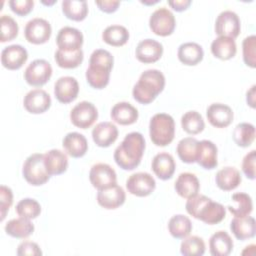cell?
Instances as JSON below:
<instances>
[{
	"mask_svg": "<svg viewBox=\"0 0 256 256\" xmlns=\"http://www.w3.org/2000/svg\"><path fill=\"white\" fill-rule=\"evenodd\" d=\"M15 210L20 217L34 219L40 215L41 206L35 199L24 198L17 203Z\"/></svg>",
	"mask_w": 256,
	"mask_h": 256,
	"instance_id": "cell-43",
	"label": "cell"
},
{
	"mask_svg": "<svg viewBox=\"0 0 256 256\" xmlns=\"http://www.w3.org/2000/svg\"><path fill=\"white\" fill-rule=\"evenodd\" d=\"M230 229L238 240L252 238L256 234V222L251 216L234 217L230 223Z\"/></svg>",
	"mask_w": 256,
	"mask_h": 256,
	"instance_id": "cell-26",
	"label": "cell"
},
{
	"mask_svg": "<svg viewBox=\"0 0 256 256\" xmlns=\"http://www.w3.org/2000/svg\"><path fill=\"white\" fill-rule=\"evenodd\" d=\"M163 54V46L154 39H144L136 47V58L142 63H154L158 61Z\"/></svg>",
	"mask_w": 256,
	"mask_h": 256,
	"instance_id": "cell-18",
	"label": "cell"
},
{
	"mask_svg": "<svg viewBox=\"0 0 256 256\" xmlns=\"http://www.w3.org/2000/svg\"><path fill=\"white\" fill-rule=\"evenodd\" d=\"M95 3L101 11L106 13L115 12L118 9V6L120 5V1L118 0H103V1H96Z\"/></svg>",
	"mask_w": 256,
	"mask_h": 256,
	"instance_id": "cell-50",
	"label": "cell"
},
{
	"mask_svg": "<svg viewBox=\"0 0 256 256\" xmlns=\"http://www.w3.org/2000/svg\"><path fill=\"white\" fill-rule=\"evenodd\" d=\"M185 207L191 216L208 225L217 224L226 216V208L205 195L196 194L188 198Z\"/></svg>",
	"mask_w": 256,
	"mask_h": 256,
	"instance_id": "cell-2",
	"label": "cell"
},
{
	"mask_svg": "<svg viewBox=\"0 0 256 256\" xmlns=\"http://www.w3.org/2000/svg\"><path fill=\"white\" fill-rule=\"evenodd\" d=\"M151 167L159 179L168 180L173 176L176 165L171 154L167 152H160L154 156Z\"/></svg>",
	"mask_w": 256,
	"mask_h": 256,
	"instance_id": "cell-23",
	"label": "cell"
},
{
	"mask_svg": "<svg viewBox=\"0 0 256 256\" xmlns=\"http://www.w3.org/2000/svg\"><path fill=\"white\" fill-rule=\"evenodd\" d=\"M209 248L213 256H227L233 250V241L226 231L220 230L210 237Z\"/></svg>",
	"mask_w": 256,
	"mask_h": 256,
	"instance_id": "cell-30",
	"label": "cell"
},
{
	"mask_svg": "<svg viewBox=\"0 0 256 256\" xmlns=\"http://www.w3.org/2000/svg\"><path fill=\"white\" fill-rule=\"evenodd\" d=\"M168 230L176 239H184L192 231L191 220L182 214L172 216L168 222Z\"/></svg>",
	"mask_w": 256,
	"mask_h": 256,
	"instance_id": "cell-35",
	"label": "cell"
},
{
	"mask_svg": "<svg viewBox=\"0 0 256 256\" xmlns=\"http://www.w3.org/2000/svg\"><path fill=\"white\" fill-rule=\"evenodd\" d=\"M241 174L235 167L227 166L220 169L215 176L216 185L223 191H231L241 183Z\"/></svg>",
	"mask_w": 256,
	"mask_h": 256,
	"instance_id": "cell-29",
	"label": "cell"
},
{
	"mask_svg": "<svg viewBox=\"0 0 256 256\" xmlns=\"http://www.w3.org/2000/svg\"><path fill=\"white\" fill-rule=\"evenodd\" d=\"M44 164L50 176L59 175L67 170L68 157L63 151L52 149L44 154Z\"/></svg>",
	"mask_w": 256,
	"mask_h": 256,
	"instance_id": "cell-27",
	"label": "cell"
},
{
	"mask_svg": "<svg viewBox=\"0 0 256 256\" xmlns=\"http://www.w3.org/2000/svg\"><path fill=\"white\" fill-rule=\"evenodd\" d=\"M52 33L50 23L43 18H33L27 22L24 28V35L28 42L32 44L46 43Z\"/></svg>",
	"mask_w": 256,
	"mask_h": 256,
	"instance_id": "cell-10",
	"label": "cell"
},
{
	"mask_svg": "<svg viewBox=\"0 0 256 256\" xmlns=\"http://www.w3.org/2000/svg\"><path fill=\"white\" fill-rule=\"evenodd\" d=\"M174 188L177 194L183 198H190L198 194L200 183L195 174L190 172H183L179 174L175 181Z\"/></svg>",
	"mask_w": 256,
	"mask_h": 256,
	"instance_id": "cell-25",
	"label": "cell"
},
{
	"mask_svg": "<svg viewBox=\"0 0 256 256\" xmlns=\"http://www.w3.org/2000/svg\"><path fill=\"white\" fill-rule=\"evenodd\" d=\"M9 6L11 10L19 16H25L29 14L34 6L33 0H10Z\"/></svg>",
	"mask_w": 256,
	"mask_h": 256,
	"instance_id": "cell-47",
	"label": "cell"
},
{
	"mask_svg": "<svg viewBox=\"0 0 256 256\" xmlns=\"http://www.w3.org/2000/svg\"><path fill=\"white\" fill-rule=\"evenodd\" d=\"M217 147L210 140H201L197 144L196 162L204 169H213L217 166Z\"/></svg>",
	"mask_w": 256,
	"mask_h": 256,
	"instance_id": "cell-21",
	"label": "cell"
},
{
	"mask_svg": "<svg viewBox=\"0 0 256 256\" xmlns=\"http://www.w3.org/2000/svg\"><path fill=\"white\" fill-rule=\"evenodd\" d=\"M232 204L228 205V210L235 217H245L250 215L253 210V203L251 197L244 193L238 192L232 195L231 197Z\"/></svg>",
	"mask_w": 256,
	"mask_h": 256,
	"instance_id": "cell-34",
	"label": "cell"
},
{
	"mask_svg": "<svg viewBox=\"0 0 256 256\" xmlns=\"http://www.w3.org/2000/svg\"><path fill=\"white\" fill-rule=\"evenodd\" d=\"M241 30L239 16L231 10L222 11L215 21V32L219 36L235 39Z\"/></svg>",
	"mask_w": 256,
	"mask_h": 256,
	"instance_id": "cell-12",
	"label": "cell"
},
{
	"mask_svg": "<svg viewBox=\"0 0 256 256\" xmlns=\"http://www.w3.org/2000/svg\"><path fill=\"white\" fill-rule=\"evenodd\" d=\"M156 187L153 176L147 172H137L130 175L126 181V188L132 195L145 197L150 195Z\"/></svg>",
	"mask_w": 256,
	"mask_h": 256,
	"instance_id": "cell-13",
	"label": "cell"
},
{
	"mask_svg": "<svg viewBox=\"0 0 256 256\" xmlns=\"http://www.w3.org/2000/svg\"><path fill=\"white\" fill-rule=\"evenodd\" d=\"M79 93V84L72 76H62L54 84L56 99L64 104L74 101Z\"/></svg>",
	"mask_w": 256,
	"mask_h": 256,
	"instance_id": "cell-15",
	"label": "cell"
},
{
	"mask_svg": "<svg viewBox=\"0 0 256 256\" xmlns=\"http://www.w3.org/2000/svg\"><path fill=\"white\" fill-rule=\"evenodd\" d=\"M13 203V193L12 190L5 186H0V210H1V221L4 220L7 211Z\"/></svg>",
	"mask_w": 256,
	"mask_h": 256,
	"instance_id": "cell-46",
	"label": "cell"
},
{
	"mask_svg": "<svg viewBox=\"0 0 256 256\" xmlns=\"http://www.w3.org/2000/svg\"><path fill=\"white\" fill-rule=\"evenodd\" d=\"M165 77L157 69H148L142 72L132 90L133 98L141 104H149L163 91Z\"/></svg>",
	"mask_w": 256,
	"mask_h": 256,
	"instance_id": "cell-4",
	"label": "cell"
},
{
	"mask_svg": "<svg viewBox=\"0 0 256 256\" xmlns=\"http://www.w3.org/2000/svg\"><path fill=\"white\" fill-rule=\"evenodd\" d=\"M5 232L11 237L24 239L34 232V225L30 219L23 217L14 218L6 223Z\"/></svg>",
	"mask_w": 256,
	"mask_h": 256,
	"instance_id": "cell-33",
	"label": "cell"
},
{
	"mask_svg": "<svg viewBox=\"0 0 256 256\" xmlns=\"http://www.w3.org/2000/svg\"><path fill=\"white\" fill-rule=\"evenodd\" d=\"M118 137V129L112 122H100L92 130L93 141L99 147H109Z\"/></svg>",
	"mask_w": 256,
	"mask_h": 256,
	"instance_id": "cell-22",
	"label": "cell"
},
{
	"mask_svg": "<svg viewBox=\"0 0 256 256\" xmlns=\"http://www.w3.org/2000/svg\"><path fill=\"white\" fill-rule=\"evenodd\" d=\"M111 118L120 125H131L138 119L137 109L128 102H118L111 109Z\"/></svg>",
	"mask_w": 256,
	"mask_h": 256,
	"instance_id": "cell-28",
	"label": "cell"
},
{
	"mask_svg": "<svg viewBox=\"0 0 256 256\" xmlns=\"http://www.w3.org/2000/svg\"><path fill=\"white\" fill-rule=\"evenodd\" d=\"M18 256H39L42 255V251L37 243L31 241H23L17 248Z\"/></svg>",
	"mask_w": 256,
	"mask_h": 256,
	"instance_id": "cell-49",
	"label": "cell"
},
{
	"mask_svg": "<svg viewBox=\"0 0 256 256\" xmlns=\"http://www.w3.org/2000/svg\"><path fill=\"white\" fill-rule=\"evenodd\" d=\"M168 4L176 11L181 12L186 10L190 4H191V0H170L168 1Z\"/></svg>",
	"mask_w": 256,
	"mask_h": 256,
	"instance_id": "cell-51",
	"label": "cell"
},
{
	"mask_svg": "<svg viewBox=\"0 0 256 256\" xmlns=\"http://www.w3.org/2000/svg\"><path fill=\"white\" fill-rule=\"evenodd\" d=\"M255 88L256 86L253 85L249 91H247V94H246V101L247 103L252 107L254 108L255 107Z\"/></svg>",
	"mask_w": 256,
	"mask_h": 256,
	"instance_id": "cell-52",
	"label": "cell"
},
{
	"mask_svg": "<svg viewBox=\"0 0 256 256\" xmlns=\"http://www.w3.org/2000/svg\"><path fill=\"white\" fill-rule=\"evenodd\" d=\"M83 51L79 49L77 51H63L58 49L55 52V61L61 68L72 69L78 67L83 61Z\"/></svg>",
	"mask_w": 256,
	"mask_h": 256,
	"instance_id": "cell-40",
	"label": "cell"
},
{
	"mask_svg": "<svg viewBox=\"0 0 256 256\" xmlns=\"http://www.w3.org/2000/svg\"><path fill=\"white\" fill-rule=\"evenodd\" d=\"M22 174L25 180L33 186L45 184L49 180L50 174L44 164V154L34 153L27 157L23 164Z\"/></svg>",
	"mask_w": 256,
	"mask_h": 256,
	"instance_id": "cell-6",
	"label": "cell"
},
{
	"mask_svg": "<svg viewBox=\"0 0 256 256\" xmlns=\"http://www.w3.org/2000/svg\"><path fill=\"white\" fill-rule=\"evenodd\" d=\"M125 199L124 189L117 184L103 190H98L97 193V202L105 209H116L125 202Z\"/></svg>",
	"mask_w": 256,
	"mask_h": 256,
	"instance_id": "cell-20",
	"label": "cell"
},
{
	"mask_svg": "<svg viewBox=\"0 0 256 256\" xmlns=\"http://www.w3.org/2000/svg\"><path fill=\"white\" fill-rule=\"evenodd\" d=\"M177 55L181 63L188 66H194L202 61L204 52L199 44L195 42H186L179 46Z\"/></svg>",
	"mask_w": 256,
	"mask_h": 256,
	"instance_id": "cell-31",
	"label": "cell"
},
{
	"mask_svg": "<svg viewBox=\"0 0 256 256\" xmlns=\"http://www.w3.org/2000/svg\"><path fill=\"white\" fill-rule=\"evenodd\" d=\"M114 58L112 54L104 49H96L89 59V66L86 70V80L95 89H102L109 83L110 72L113 67Z\"/></svg>",
	"mask_w": 256,
	"mask_h": 256,
	"instance_id": "cell-3",
	"label": "cell"
},
{
	"mask_svg": "<svg viewBox=\"0 0 256 256\" xmlns=\"http://www.w3.org/2000/svg\"><path fill=\"white\" fill-rule=\"evenodd\" d=\"M62 145L68 155L73 158L84 156L88 150V142L86 137L78 132H70L63 138Z\"/></svg>",
	"mask_w": 256,
	"mask_h": 256,
	"instance_id": "cell-24",
	"label": "cell"
},
{
	"mask_svg": "<svg viewBox=\"0 0 256 256\" xmlns=\"http://www.w3.org/2000/svg\"><path fill=\"white\" fill-rule=\"evenodd\" d=\"M206 116L209 123L217 128H224L233 121L232 109L223 103H213L206 110Z\"/></svg>",
	"mask_w": 256,
	"mask_h": 256,
	"instance_id": "cell-19",
	"label": "cell"
},
{
	"mask_svg": "<svg viewBox=\"0 0 256 256\" xmlns=\"http://www.w3.org/2000/svg\"><path fill=\"white\" fill-rule=\"evenodd\" d=\"M62 11L68 19L82 21L88 14V5L85 0H64Z\"/></svg>",
	"mask_w": 256,
	"mask_h": 256,
	"instance_id": "cell-37",
	"label": "cell"
},
{
	"mask_svg": "<svg viewBox=\"0 0 256 256\" xmlns=\"http://www.w3.org/2000/svg\"><path fill=\"white\" fill-rule=\"evenodd\" d=\"M98 118L97 108L88 101H82L76 104L70 112L72 124L81 129L91 127Z\"/></svg>",
	"mask_w": 256,
	"mask_h": 256,
	"instance_id": "cell-9",
	"label": "cell"
},
{
	"mask_svg": "<svg viewBox=\"0 0 256 256\" xmlns=\"http://www.w3.org/2000/svg\"><path fill=\"white\" fill-rule=\"evenodd\" d=\"M23 105L29 113L41 114L51 106V97L43 89H33L24 96Z\"/></svg>",
	"mask_w": 256,
	"mask_h": 256,
	"instance_id": "cell-16",
	"label": "cell"
},
{
	"mask_svg": "<svg viewBox=\"0 0 256 256\" xmlns=\"http://www.w3.org/2000/svg\"><path fill=\"white\" fill-rule=\"evenodd\" d=\"M198 140L193 137H185L181 139L176 147V152L178 157L184 163H194L196 162V152H197Z\"/></svg>",
	"mask_w": 256,
	"mask_h": 256,
	"instance_id": "cell-39",
	"label": "cell"
},
{
	"mask_svg": "<svg viewBox=\"0 0 256 256\" xmlns=\"http://www.w3.org/2000/svg\"><path fill=\"white\" fill-rule=\"evenodd\" d=\"M181 126L188 134H198L205 128V123L201 114L197 111H188L181 117Z\"/></svg>",
	"mask_w": 256,
	"mask_h": 256,
	"instance_id": "cell-41",
	"label": "cell"
},
{
	"mask_svg": "<svg viewBox=\"0 0 256 256\" xmlns=\"http://www.w3.org/2000/svg\"><path fill=\"white\" fill-rule=\"evenodd\" d=\"M158 1L157 0H155V1H149V2H146V1H141V3H144V4H154V3H157Z\"/></svg>",
	"mask_w": 256,
	"mask_h": 256,
	"instance_id": "cell-53",
	"label": "cell"
},
{
	"mask_svg": "<svg viewBox=\"0 0 256 256\" xmlns=\"http://www.w3.org/2000/svg\"><path fill=\"white\" fill-rule=\"evenodd\" d=\"M180 252L184 256H202L205 253V243L198 236H187L181 242Z\"/></svg>",
	"mask_w": 256,
	"mask_h": 256,
	"instance_id": "cell-42",
	"label": "cell"
},
{
	"mask_svg": "<svg viewBox=\"0 0 256 256\" xmlns=\"http://www.w3.org/2000/svg\"><path fill=\"white\" fill-rule=\"evenodd\" d=\"M149 135L156 146H167L175 135V122L171 115L166 113L155 114L149 123Z\"/></svg>",
	"mask_w": 256,
	"mask_h": 256,
	"instance_id": "cell-5",
	"label": "cell"
},
{
	"mask_svg": "<svg viewBox=\"0 0 256 256\" xmlns=\"http://www.w3.org/2000/svg\"><path fill=\"white\" fill-rule=\"evenodd\" d=\"M234 142L240 147H248L255 139V127L251 123L242 122L236 125L232 134Z\"/></svg>",
	"mask_w": 256,
	"mask_h": 256,
	"instance_id": "cell-38",
	"label": "cell"
},
{
	"mask_svg": "<svg viewBox=\"0 0 256 256\" xmlns=\"http://www.w3.org/2000/svg\"><path fill=\"white\" fill-rule=\"evenodd\" d=\"M89 179L94 188L103 190L117 184L115 170L106 163L94 164L89 172Z\"/></svg>",
	"mask_w": 256,
	"mask_h": 256,
	"instance_id": "cell-11",
	"label": "cell"
},
{
	"mask_svg": "<svg viewBox=\"0 0 256 256\" xmlns=\"http://www.w3.org/2000/svg\"><path fill=\"white\" fill-rule=\"evenodd\" d=\"M52 76V67L45 59H35L24 71L25 81L31 85L40 87L46 84Z\"/></svg>",
	"mask_w": 256,
	"mask_h": 256,
	"instance_id": "cell-8",
	"label": "cell"
},
{
	"mask_svg": "<svg viewBox=\"0 0 256 256\" xmlns=\"http://www.w3.org/2000/svg\"><path fill=\"white\" fill-rule=\"evenodd\" d=\"M83 40L82 32L70 26L62 27L56 36L57 46L63 51H77L81 49Z\"/></svg>",
	"mask_w": 256,
	"mask_h": 256,
	"instance_id": "cell-14",
	"label": "cell"
},
{
	"mask_svg": "<svg viewBox=\"0 0 256 256\" xmlns=\"http://www.w3.org/2000/svg\"><path fill=\"white\" fill-rule=\"evenodd\" d=\"M255 158L256 151L251 150L244 156L242 161V170L246 177L251 180L255 179Z\"/></svg>",
	"mask_w": 256,
	"mask_h": 256,
	"instance_id": "cell-48",
	"label": "cell"
},
{
	"mask_svg": "<svg viewBox=\"0 0 256 256\" xmlns=\"http://www.w3.org/2000/svg\"><path fill=\"white\" fill-rule=\"evenodd\" d=\"M243 60L247 66L255 68L256 66V36L250 35L242 42Z\"/></svg>",
	"mask_w": 256,
	"mask_h": 256,
	"instance_id": "cell-45",
	"label": "cell"
},
{
	"mask_svg": "<svg viewBox=\"0 0 256 256\" xmlns=\"http://www.w3.org/2000/svg\"><path fill=\"white\" fill-rule=\"evenodd\" d=\"M0 41H11L18 35L19 27L17 22L10 15H2L0 18Z\"/></svg>",
	"mask_w": 256,
	"mask_h": 256,
	"instance_id": "cell-44",
	"label": "cell"
},
{
	"mask_svg": "<svg viewBox=\"0 0 256 256\" xmlns=\"http://www.w3.org/2000/svg\"><path fill=\"white\" fill-rule=\"evenodd\" d=\"M212 54L221 60H229L233 58L237 52L235 40L229 37L218 36L211 43Z\"/></svg>",
	"mask_w": 256,
	"mask_h": 256,
	"instance_id": "cell-32",
	"label": "cell"
},
{
	"mask_svg": "<svg viewBox=\"0 0 256 256\" xmlns=\"http://www.w3.org/2000/svg\"><path fill=\"white\" fill-rule=\"evenodd\" d=\"M175 17L166 7L156 9L149 18L150 29L158 36L171 35L175 29Z\"/></svg>",
	"mask_w": 256,
	"mask_h": 256,
	"instance_id": "cell-7",
	"label": "cell"
},
{
	"mask_svg": "<svg viewBox=\"0 0 256 256\" xmlns=\"http://www.w3.org/2000/svg\"><path fill=\"white\" fill-rule=\"evenodd\" d=\"M27 59V50L18 44L7 46L1 52V63L9 70H17L21 68Z\"/></svg>",
	"mask_w": 256,
	"mask_h": 256,
	"instance_id": "cell-17",
	"label": "cell"
},
{
	"mask_svg": "<svg viewBox=\"0 0 256 256\" xmlns=\"http://www.w3.org/2000/svg\"><path fill=\"white\" fill-rule=\"evenodd\" d=\"M145 139L139 132L128 133L114 151V160L123 170H133L141 162Z\"/></svg>",
	"mask_w": 256,
	"mask_h": 256,
	"instance_id": "cell-1",
	"label": "cell"
},
{
	"mask_svg": "<svg viewBox=\"0 0 256 256\" xmlns=\"http://www.w3.org/2000/svg\"><path fill=\"white\" fill-rule=\"evenodd\" d=\"M102 39L105 43L111 46L119 47L127 43L129 32L127 28L122 25H110L104 29Z\"/></svg>",
	"mask_w": 256,
	"mask_h": 256,
	"instance_id": "cell-36",
	"label": "cell"
}]
</instances>
